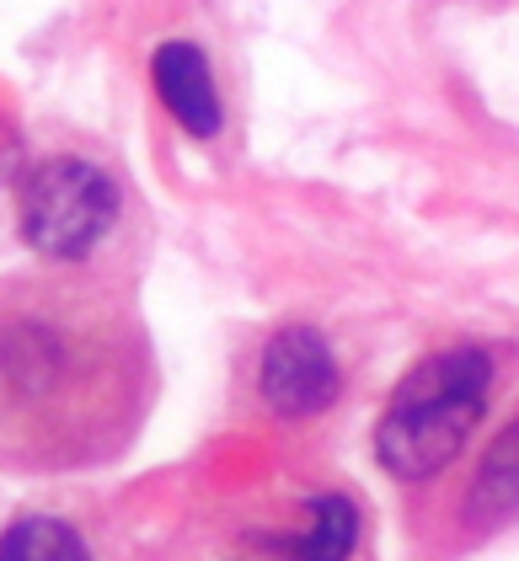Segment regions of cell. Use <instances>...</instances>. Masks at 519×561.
<instances>
[{"mask_svg": "<svg viewBox=\"0 0 519 561\" xmlns=\"http://www.w3.org/2000/svg\"><path fill=\"white\" fill-rule=\"evenodd\" d=\"M519 518V417L487 444L466 481V529H498Z\"/></svg>", "mask_w": 519, "mask_h": 561, "instance_id": "cell-6", "label": "cell"}, {"mask_svg": "<svg viewBox=\"0 0 519 561\" xmlns=\"http://www.w3.org/2000/svg\"><path fill=\"white\" fill-rule=\"evenodd\" d=\"M343 396V369L316 327H284L262 343L258 401L273 417H316Z\"/></svg>", "mask_w": 519, "mask_h": 561, "instance_id": "cell-4", "label": "cell"}, {"mask_svg": "<svg viewBox=\"0 0 519 561\" xmlns=\"http://www.w3.org/2000/svg\"><path fill=\"white\" fill-rule=\"evenodd\" d=\"M11 172H16V134L0 124V182H5Z\"/></svg>", "mask_w": 519, "mask_h": 561, "instance_id": "cell-9", "label": "cell"}, {"mask_svg": "<svg viewBox=\"0 0 519 561\" xmlns=\"http://www.w3.org/2000/svg\"><path fill=\"white\" fill-rule=\"evenodd\" d=\"M150 81H156V96L167 102L182 129L193 139H219L225 129V102H219V87H215V70L204 59L199 44H161L156 59H150Z\"/></svg>", "mask_w": 519, "mask_h": 561, "instance_id": "cell-5", "label": "cell"}, {"mask_svg": "<svg viewBox=\"0 0 519 561\" xmlns=\"http://www.w3.org/2000/svg\"><path fill=\"white\" fill-rule=\"evenodd\" d=\"M161 390L134 295L91 262L0 278V471L81 476L124 460Z\"/></svg>", "mask_w": 519, "mask_h": 561, "instance_id": "cell-1", "label": "cell"}, {"mask_svg": "<svg viewBox=\"0 0 519 561\" xmlns=\"http://www.w3.org/2000/svg\"><path fill=\"white\" fill-rule=\"evenodd\" d=\"M359 551V508L343 492H316L305 503V529L279 546V557H353Z\"/></svg>", "mask_w": 519, "mask_h": 561, "instance_id": "cell-7", "label": "cell"}, {"mask_svg": "<svg viewBox=\"0 0 519 561\" xmlns=\"http://www.w3.org/2000/svg\"><path fill=\"white\" fill-rule=\"evenodd\" d=\"M498 386V358L487 347L461 343L418 358L402 386L391 390L386 412L375 423V460L402 486L433 481L455 466V455L482 428Z\"/></svg>", "mask_w": 519, "mask_h": 561, "instance_id": "cell-2", "label": "cell"}, {"mask_svg": "<svg viewBox=\"0 0 519 561\" xmlns=\"http://www.w3.org/2000/svg\"><path fill=\"white\" fill-rule=\"evenodd\" d=\"M124 225V187L87 156H44L16 176V230L44 262H91Z\"/></svg>", "mask_w": 519, "mask_h": 561, "instance_id": "cell-3", "label": "cell"}, {"mask_svg": "<svg viewBox=\"0 0 519 561\" xmlns=\"http://www.w3.org/2000/svg\"><path fill=\"white\" fill-rule=\"evenodd\" d=\"M91 546L54 514H22L0 529V557L5 561H81Z\"/></svg>", "mask_w": 519, "mask_h": 561, "instance_id": "cell-8", "label": "cell"}]
</instances>
